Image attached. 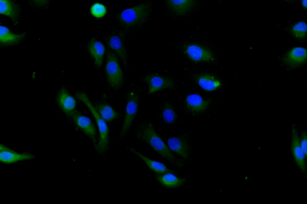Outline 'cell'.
I'll use <instances>...</instances> for the list:
<instances>
[{"mask_svg": "<svg viewBox=\"0 0 307 204\" xmlns=\"http://www.w3.org/2000/svg\"><path fill=\"white\" fill-rule=\"evenodd\" d=\"M154 3L153 0H145L116 13L115 21L126 37L133 35L150 21Z\"/></svg>", "mask_w": 307, "mask_h": 204, "instance_id": "cell-2", "label": "cell"}, {"mask_svg": "<svg viewBox=\"0 0 307 204\" xmlns=\"http://www.w3.org/2000/svg\"><path fill=\"white\" fill-rule=\"evenodd\" d=\"M90 10L94 16L100 18L104 16L106 13V9L102 4L97 3L94 4L91 7Z\"/></svg>", "mask_w": 307, "mask_h": 204, "instance_id": "cell-26", "label": "cell"}, {"mask_svg": "<svg viewBox=\"0 0 307 204\" xmlns=\"http://www.w3.org/2000/svg\"><path fill=\"white\" fill-rule=\"evenodd\" d=\"M307 135L305 131H303L300 137V146L306 156H307Z\"/></svg>", "mask_w": 307, "mask_h": 204, "instance_id": "cell-27", "label": "cell"}, {"mask_svg": "<svg viewBox=\"0 0 307 204\" xmlns=\"http://www.w3.org/2000/svg\"><path fill=\"white\" fill-rule=\"evenodd\" d=\"M208 101L197 94L185 95L180 103L183 111L187 115H197L204 112L208 107Z\"/></svg>", "mask_w": 307, "mask_h": 204, "instance_id": "cell-13", "label": "cell"}, {"mask_svg": "<svg viewBox=\"0 0 307 204\" xmlns=\"http://www.w3.org/2000/svg\"><path fill=\"white\" fill-rule=\"evenodd\" d=\"M115 54L107 47L106 48L104 68L106 82L112 90L118 91L124 86L125 78Z\"/></svg>", "mask_w": 307, "mask_h": 204, "instance_id": "cell-5", "label": "cell"}, {"mask_svg": "<svg viewBox=\"0 0 307 204\" xmlns=\"http://www.w3.org/2000/svg\"><path fill=\"white\" fill-rule=\"evenodd\" d=\"M163 4L165 14L175 20L190 16L199 7L198 1L191 0H167Z\"/></svg>", "mask_w": 307, "mask_h": 204, "instance_id": "cell-9", "label": "cell"}, {"mask_svg": "<svg viewBox=\"0 0 307 204\" xmlns=\"http://www.w3.org/2000/svg\"><path fill=\"white\" fill-rule=\"evenodd\" d=\"M162 95L158 117L163 124L167 127L174 128L180 124V117L168 93L164 91L162 92Z\"/></svg>", "mask_w": 307, "mask_h": 204, "instance_id": "cell-12", "label": "cell"}, {"mask_svg": "<svg viewBox=\"0 0 307 204\" xmlns=\"http://www.w3.org/2000/svg\"><path fill=\"white\" fill-rule=\"evenodd\" d=\"M55 98L58 106L69 118L76 110L77 103L75 98L64 86L59 89Z\"/></svg>", "mask_w": 307, "mask_h": 204, "instance_id": "cell-17", "label": "cell"}, {"mask_svg": "<svg viewBox=\"0 0 307 204\" xmlns=\"http://www.w3.org/2000/svg\"><path fill=\"white\" fill-rule=\"evenodd\" d=\"M25 37L24 34L12 31L8 28L3 25L0 26V42L1 45L10 46L16 45L22 40Z\"/></svg>", "mask_w": 307, "mask_h": 204, "instance_id": "cell-22", "label": "cell"}, {"mask_svg": "<svg viewBox=\"0 0 307 204\" xmlns=\"http://www.w3.org/2000/svg\"><path fill=\"white\" fill-rule=\"evenodd\" d=\"M177 46L179 51L191 62L210 64L216 62V59L213 51L201 45L183 42Z\"/></svg>", "mask_w": 307, "mask_h": 204, "instance_id": "cell-8", "label": "cell"}, {"mask_svg": "<svg viewBox=\"0 0 307 204\" xmlns=\"http://www.w3.org/2000/svg\"><path fill=\"white\" fill-rule=\"evenodd\" d=\"M132 126L137 140L147 144L160 155L165 162L176 168L180 169L183 166V160L171 151L158 135L156 124L152 119H146L140 116L134 121Z\"/></svg>", "mask_w": 307, "mask_h": 204, "instance_id": "cell-1", "label": "cell"}, {"mask_svg": "<svg viewBox=\"0 0 307 204\" xmlns=\"http://www.w3.org/2000/svg\"><path fill=\"white\" fill-rule=\"evenodd\" d=\"M125 37L121 30L118 26H115L111 31L102 39V40L106 47L117 55L125 69L130 72V67L129 63Z\"/></svg>", "mask_w": 307, "mask_h": 204, "instance_id": "cell-7", "label": "cell"}, {"mask_svg": "<svg viewBox=\"0 0 307 204\" xmlns=\"http://www.w3.org/2000/svg\"><path fill=\"white\" fill-rule=\"evenodd\" d=\"M146 87L139 84H133L123 93L126 102V112L119 135L121 141L125 138L139 111L140 103L146 92Z\"/></svg>", "mask_w": 307, "mask_h": 204, "instance_id": "cell-3", "label": "cell"}, {"mask_svg": "<svg viewBox=\"0 0 307 204\" xmlns=\"http://www.w3.org/2000/svg\"><path fill=\"white\" fill-rule=\"evenodd\" d=\"M184 75L189 80H193L202 89L207 91L216 90L221 85V82L214 75L206 73H195L191 74L184 70Z\"/></svg>", "mask_w": 307, "mask_h": 204, "instance_id": "cell-16", "label": "cell"}, {"mask_svg": "<svg viewBox=\"0 0 307 204\" xmlns=\"http://www.w3.org/2000/svg\"><path fill=\"white\" fill-rule=\"evenodd\" d=\"M36 76V73L35 72H33L32 74V77L33 78H34Z\"/></svg>", "mask_w": 307, "mask_h": 204, "instance_id": "cell-29", "label": "cell"}, {"mask_svg": "<svg viewBox=\"0 0 307 204\" xmlns=\"http://www.w3.org/2000/svg\"><path fill=\"white\" fill-rule=\"evenodd\" d=\"M86 47L95 66L98 69L101 68L106 52V48L104 44L94 37H91L88 42Z\"/></svg>", "mask_w": 307, "mask_h": 204, "instance_id": "cell-18", "label": "cell"}, {"mask_svg": "<svg viewBox=\"0 0 307 204\" xmlns=\"http://www.w3.org/2000/svg\"><path fill=\"white\" fill-rule=\"evenodd\" d=\"M0 13L14 22L19 20L20 8L15 2L10 0H0Z\"/></svg>", "mask_w": 307, "mask_h": 204, "instance_id": "cell-23", "label": "cell"}, {"mask_svg": "<svg viewBox=\"0 0 307 204\" xmlns=\"http://www.w3.org/2000/svg\"><path fill=\"white\" fill-rule=\"evenodd\" d=\"M290 149L294 160L298 167L303 173L306 172V156L300 146V137L296 125L293 124L291 127Z\"/></svg>", "mask_w": 307, "mask_h": 204, "instance_id": "cell-15", "label": "cell"}, {"mask_svg": "<svg viewBox=\"0 0 307 204\" xmlns=\"http://www.w3.org/2000/svg\"><path fill=\"white\" fill-rule=\"evenodd\" d=\"M302 4L303 6L305 8H307V0H303L302 2Z\"/></svg>", "mask_w": 307, "mask_h": 204, "instance_id": "cell-28", "label": "cell"}, {"mask_svg": "<svg viewBox=\"0 0 307 204\" xmlns=\"http://www.w3.org/2000/svg\"><path fill=\"white\" fill-rule=\"evenodd\" d=\"M307 57V50L306 48L302 47H296L291 49L285 54L283 61L290 68H297L306 63Z\"/></svg>", "mask_w": 307, "mask_h": 204, "instance_id": "cell-20", "label": "cell"}, {"mask_svg": "<svg viewBox=\"0 0 307 204\" xmlns=\"http://www.w3.org/2000/svg\"><path fill=\"white\" fill-rule=\"evenodd\" d=\"M127 148L141 159L153 172L158 174L171 173L178 176V173L176 170L169 168L163 163L150 158L133 147H128Z\"/></svg>", "mask_w": 307, "mask_h": 204, "instance_id": "cell-19", "label": "cell"}, {"mask_svg": "<svg viewBox=\"0 0 307 204\" xmlns=\"http://www.w3.org/2000/svg\"><path fill=\"white\" fill-rule=\"evenodd\" d=\"M307 31V25L303 21L298 22L291 29V32L293 35L296 38L299 39H303L306 37Z\"/></svg>", "mask_w": 307, "mask_h": 204, "instance_id": "cell-25", "label": "cell"}, {"mask_svg": "<svg viewBox=\"0 0 307 204\" xmlns=\"http://www.w3.org/2000/svg\"><path fill=\"white\" fill-rule=\"evenodd\" d=\"M75 96L78 100L85 105L95 119L99 136L98 142L95 148L98 153L104 154L108 150L109 143V129L106 122L95 109L86 92L78 91L75 93Z\"/></svg>", "mask_w": 307, "mask_h": 204, "instance_id": "cell-4", "label": "cell"}, {"mask_svg": "<svg viewBox=\"0 0 307 204\" xmlns=\"http://www.w3.org/2000/svg\"><path fill=\"white\" fill-rule=\"evenodd\" d=\"M94 107L106 123H111L123 116L121 113L115 110L108 101L106 95L103 94L97 100H91Z\"/></svg>", "mask_w": 307, "mask_h": 204, "instance_id": "cell-14", "label": "cell"}, {"mask_svg": "<svg viewBox=\"0 0 307 204\" xmlns=\"http://www.w3.org/2000/svg\"><path fill=\"white\" fill-rule=\"evenodd\" d=\"M68 118L76 128L87 137L95 148L99 136L98 129L92 120L76 109Z\"/></svg>", "mask_w": 307, "mask_h": 204, "instance_id": "cell-11", "label": "cell"}, {"mask_svg": "<svg viewBox=\"0 0 307 204\" xmlns=\"http://www.w3.org/2000/svg\"><path fill=\"white\" fill-rule=\"evenodd\" d=\"M34 157V155L31 153H19L12 149L9 151H0V161L6 164H12L19 161L31 160Z\"/></svg>", "mask_w": 307, "mask_h": 204, "instance_id": "cell-24", "label": "cell"}, {"mask_svg": "<svg viewBox=\"0 0 307 204\" xmlns=\"http://www.w3.org/2000/svg\"><path fill=\"white\" fill-rule=\"evenodd\" d=\"M139 80L147 86L148 96L156 92L164 90L175 92L177 89V81L174 77L154 71L145 74Z\"/></svg>", "mask_w": 307, "mask_h": 204, "instance_id": "cell-6", "label": "cell"}, {"mask_svg": "<svg viewBox=\"0 0 307 204\" xmlns=\"http://www.w3.org/2000/svg\"><path fill=\"white\" fill-rule=\"evenodd\" d=\"M188 131L186 128L178 129L171 136H160L171 151L178 155L183 160L188 159L190 156Z\"/></svg>", "mask_w": 307, "mask_h": 204, "instance_id": "cell-10", "label": "cell"}, {"mask_svg": "<svg viewBox=\"0 0 307 204\" xmlns=\"http://www.w3.org/2000/svg\"><path fill=\"white\" fill-rule=\"evenodd\" d=\"M151 174L161 185L168 189H177L182 186L186 181L185 177H181L171 173L158 174L154 172Z\"/></svg>", "mask_w": 307, "mask_h": 204, "instance_id": "cell-21", "label": "cell"}]
</instances>
